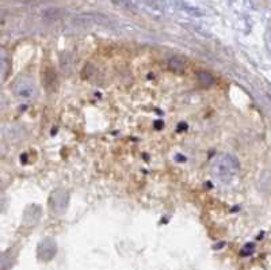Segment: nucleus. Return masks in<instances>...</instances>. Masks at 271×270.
I'll list each match as a JSON object with an SVG mask.
<instances>
[{
  "label": "nucleus",
  "mask_w": 271,
  "mask_h": 270,
  "mask_svg": "<svg viewBox=\"0 0 271 270\" xmlns=\"http://www.w3.org/2000/svg\"><path fill=\"white\" fill-rule=\"evenodd\" d=\"M211 171L220 182L228 183L239 174V161L232 155L223 153L219 157H215L214 163L211 166Z\"/></svg>",
  "instance_id": "f257e3e1"
},
{
  "label": "nucleus",
  "mask_w": 271,
  "mask_h": 270,
  "mask_svg": "<svg viewBox=\"0 0 271 270\" xmlns=\"http://www.w3.org/2000/svg\"><path fill=\"white\" fill-rule=\"evenodd\" d=\"M13 91L15 96L22 100H31L37 96V87H35L34 82L26 76H21L15 80Z\"/></svg>",
  "instance_id": "f03ea898"
},
{
  "label": "nucleus",
  "mask_w": 271,
  "mask_h": 270,
  "mask_svg": "<svg viewBox=\"0 0 271 270\" xmlns=\"http://www.w3.org/2000/svg\"><path fill=\"white\" fill-rule=\"evenodd\" d=\"M69 194L64 189H56L49 198V208L55 214H63L68 208Z\"/></svg>",
  "instance_id": "7ed1b4c3"
},
{
  "label": "nucleus",
  "mask_w": 271,
  "mask_h": 270,
  "mask_svg": "<svg viewBox=\"0 0 271 270\" xmlns=\"http://www.w3.org/2000/svg\"><path fill=\"white\" fill-rule=\"evenodd\" d=\"M57 254V244L52 238H45L38 243L37 247V257L39 261L50 262Z\"/></svg>",
  "instance_id": "20e7f679"
},
{
  "label": "nucleus",
  "mask_w": 271,
  "mask_h": 270,
  "mask_svg": "<svg viewBox=\"0 0 271 270\" xmlns=\"http://www.w3.org/2000/svg\"><path fill=\"white\" fill-rule=\"evenodd\" d=\"M197 80H198L199 86L203 88L211 87L215 83L214 76H213L210 72H206V71H199V72H197Z\"/></svg>",
  "instance_id": "39448f33"
},
{
  "label": "nucleus",
  "mask_w": 271,
  "mask_h": 270,
  "mask_svg": "<svg viewBox=\"0 0 271 270\" xmlns=\"http://www.w3.org/2000/svg\"><path fill=\"white\" fill-rule=\"evenodd\" d=\"M39 218H41V209L38 206L33 205V206H29L23 214V223H31L33 224V223L38 222Z\"/></svg>",
  "instance_id": "423d86ee"
},
{
  "label": "nucleus",
  "mask_w": 271,
  "mask_h": 270,
  "mask_svg": "<svg viewBox=\"0 0 271 270\" xmlns=\"http://www.w3.org/2000/svg\"><path fill=\"white\" fill-rule=\"evenodd\" d=\"M168 67H170V70L174 71V72L182 74L186 68V61L185 59H182V57L174 56L168 60Z\"/></svg>",
  "instance_id": "0eeeda50"
},
{
  "label": "nucleus",
  "mask_w": 271,
  "mask_h": 270,
  "mask_svg": "<svg viewBox=\"0 0 271 270\" xmlns=\"http://www.w3.org/2000/svg\"><path fill=\"white\" fill-rule=\"evenodd\" d=\"M6 68H7V64H6V59L3 57L2 59V78L6 79Z\"/></svg>",
  "instance_id": "6e6552de"
}]
</instances>
